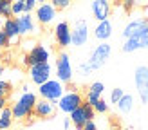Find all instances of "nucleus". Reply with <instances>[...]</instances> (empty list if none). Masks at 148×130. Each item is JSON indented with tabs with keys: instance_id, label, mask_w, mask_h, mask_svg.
<instances>
[{
	"instance_id": "1",
	"label": "nucleus",
	"mask_w": 148,
	"mask_h": 130,
	"mask_svg": "<svg viewBox=\"0 0 148 130\" xmlns=\"http://www.w3.org/2000/svg\"><path fill=\"white\" fill-rule=\"evenodd\" d=\"M36 94L33 92H22L20 98L13 103L11 112H13V119H29L31 121L34 118V105H36Z\"/></svg>"
},
{
	"instance_id": "2",
	"label": "nucleus",
	"mask_w": 148,
	"mask_h": 130,
	"mask_svg": "<svg viewBox=\"0 0 148 130\" xmlns=\"http://www.w3.org/2000/svg\"><path fill=\"white\" fill-rule=\"evenodd\" d=\"M110 53H112V47H110V43H107V42H101L98 47H96L92 53H90V56H88V62H87V65L90 67V70L94 72V70H98V69H101L103 65L107 63V60L110 58Z\"/></svg>"
},
{
	"instance_id": "3",
	"label": "nucleus",
	"mask_w": 148,
	"mask_h": 130,
	"mask_svg": "<svg viewBox=\"0 0 148 130\" xmlns=\"http://www.w3.org/2000/svg\"><path fill=\"white\" fill-rule=\"evenodd\" d=\"M38 92H40V96L42 99H47V101H53V103H56L58 99H60L63 96V83L60 81V79H47L45 83H42L38 87Z\"/></svg>"
},
{
	"instance_id": "4",
	"label": "nucleus",
	"mask_w": 148,
	"mask_h": 130,
	"mask_svg": "<svg viewBox=\"0 0 148 130\" xmlns=\"http://www.w3.org/2000/svg\"><path fill=\"white\" fill-rule=\"evenodd\" d=\"M56 76L62 83H71L72 81V76H74V70H72V63H71V56L62 51L56 58Z\"/></svg>"
},
{
	"instance_id": "5",
	"label": "nucleus",
	"mask_w": 148,
	"mask_h": 130,
	"mask_svg": "<svg viewBox=\"0 0 148 130\" xmlns=\"http://www.w3.org/2000/svg\"><path fill=\"white\" fill-rule=\"evenodd\" d=\"M81 103H83V96H81L78 90H67V92H63V96L56 101V107L60 108L62 112L71 114L72 110H76Z\"/></svg>"
},
{
	"instance_id": "6",
	"label": "nucleus",
	"mask_w": 148,
	"mask_h": 130,
	"mask_svg": "<svg viewBox=\"0 0 148 130\" xmlns=\"http://www.w3.org/2000/svg\"><path fill=\"white\" fill-rule=\"evenodd\" d=\"M94 114H96V112H94V108H92L90 105L81 103V105L76 108V110L71 112V118H69V119H71V123H72V125L76 127L78 130H81L87 121L94 119Z\"/></svg>"
},
{
	"instance_id": "7",
	"label": "nucleus",
	"mask_w": 148,
	"mask_h": 130,
	"mask_svg": "<svg viewBox=\"0 0 148 130\" xmlns=\"http://www.w3.org/2000/svg\"><path fill=\"white\" fill-rule=\"evenodd\" d=\"M136 89H137V94L141 98V103L146 105L148 103V67L146 65H141V67L136 69Z\"/></svg>"
},
{
	"instance_id": "8",
	"label": "nucleus",
	"mask_w": 148,
	"mask_h": 130,
	"mask_svg": "<svg viewBox=\"0 0 148 130\" xmlns=\"http://www.w3.org/2000/svg\"><path fill=\"white\" fill-rule=\"evenodd\" d=\"M88 42V24L85 20H78L74 27H71V45L81 47Z\"/></svg>"
},
{
	"instance_id": "9",
	"label": "nucleus",
	"mask_w": 148,
	"mask_h": 130,
	"mask_svg": "<svg viewBox=\"0 0 148 130\" xmlns=\"http://www.w3.org/2000/svg\"><path fill=\"white\" fill-rule=\"evenodd\" d=\"M148 47V25L143 29L141 33H137L134 38H128L125 40V43L121 45L123 53H134V51H139V49H146Z\"/></svg>"
},
{
	"instance_id": "10",
	"label": "nucleus",
	"mask_w": 148,
	"mask_h": 130,
	"mask_svg": "<svg viewBox=\"0 0 148 130\" xmlns=\"http://www.w3.org/2000/svg\"><path fill=\"white\" fill-rule=\"evenodd\" d=\"M49 49L43 47V45H34L29 53L25 54L24 58V63L29 65V67H33V65H38V63H49Z\"/></svg>"
},
{
	"instance_id": "11",
	"label": "nucleus",
	"mask_w": 148,
	"mask_h": 130,
	"mask_svg": "<svg viewBox=\"0 0 148 130\" xmlns=\"http://www.w3.org/2000/svg\"><path fill=\"white\" fill-rule=\"evenodd\" d=\"M29 78H31L33 83H36L40 87L47 79H51V65L49 63H38V65L29 67Z\"/></svg>"
},
{
	"instance_id": "12",
	"label": "nucleus",
	"mask_w": 148,
	"mask_h": 130,
	"mask_svg": "<svg viewBox=\"0 0 148 130\" xmlns=\"http://www.w3.org/2000/svg\"><path fill=\"white\" fill-rule=\"evenodd\" d=\"M56 103H53V101H47V99H38L36 101V105H34V116L36 118H40V119H51V118H54V114H56Z\"/></svg>"
},
{
	"instance_id": "13",
	"label": "nucleus",
	"mask_w": 148,
	"mask_h": 130,
	"mask_svg": "<svg viewBox=\"0 0 148 130\" xmlns=\"http://www.w3.org/2000/svg\"><path fill=\"white\" fill-rule=\"evenodd\" d=\"M54 18H56V7L53 4L45 2V4H40L36 7V20H38L42 25H49Z\"/></svg>"
},
{
	"instance_id": "14",
	"label": "nucleus",
	"mask_w": 148,
	"mask_h": 130,
	"mask_svg": "<svg viewBox=\"0 0 148 130\" xmlns=\"http://www.w3.org/2000/svg\"><path fill=\"white\" fill-rule=\"evenodd\" d=\"M90 9H92L94 18L98 22H103V20H108L110 11H112V5H110L108 0H92Z\"/></svg>"
},
{
	"instance_id": "15",
	"label": "nucleus",
	"mask_w": 148,
	"mask_h": 130,
	"mask_svg": "<svg viewBox=\"0 0 148 130\" xmlns=\"http://www.w3.org/2000/svg\"><path fill=\"white\" fill-rule=\"evenodd\" d=\"M54 38L60 47H69L71 45V25L69 22H60L54 27Z\"/></svg>"
},
{
	"instance_id": "16",
	"label": "nucleus",
	"mask_w": 148,
	"mask_h": 130,
	"mask_svg": "<svg viewBox=\"0 0 148 130\" xmlns=\"http://www.w3.org/2000/svg\"><path fill=\"white\" fill-rule=\"evenodd\" d=\"M148 25V22L145 20V18H136V20H130L127 25H125V29H123V38L125 40H128V38H134V36L137 34V33H141L143 29Z\"/></svg>"
},
{
	"instance_id": "17",
	"label": "nucleus",
	"mask_w": 148,
	"mask_h": 130,
	"mask_svg": "<svg viewBox=\"0 0 148 130\" xmlns=\"http://www.w3.org/2000/svg\"><path fill=\"white\" fill-rule=\"evenodd\" d=\"M14 20H16L18 33H20L22 36H24V34H31L34 29H36L31 13H24V14H20V16H14Z\"/></svg>"
},
{
	"instance_id": "18",
	"label": "nucleus",
	"mask_w": 148,
	"mask_h": 130,
	"mask_svg": "<svg viewBox=\"0 0 148 130\" xmlns=\"http://www.w3.org/2000/svg\"><path fill=\"white\" fill-rule=\"evenodd\" d=\"M112 29H114V25H112V22H110V20L98 22V25L94 27V36L98 40L105 42V40H108L110 36H112Z\"/></svg>"
},
{
	"instance_id": "19",
	"label": "nucleus",
	"mask_w": 148,
	"mask_h": 130,
	"mask_svg": "<svg viewBox=\"0 0 148 130\" xmlns=\"http://www.w3.org/2000/svg\"><path fill=\"white\" fill-rule=\"evenodd\" d=\"M2 31H4V34L7 36V40H9V42H14L20 36L18 25H16V20H14V18H5L4 25H2Z\"/></svg>"
},
{
	"instance_id": "20",
	"label": "nucleus",
	"mask_w": 148,
	"mask_h": 130,
	"mask_svg": "<svg viewBox=\"0 0 148 130\" xmlns=\"http://www.w3.org/2000/svg\"><path fill=\"white\" fill-rule=\"evenodd\" d=\"M117 108L121 114H128L134 108V96L132 94H123V98L117 101Z\"/></svg>"
},
{
	"instance_id": "21",
	"label": "nucleus",
	"mask_w": 148,
	"mask_h": 130,
	"mask_svg": "<svg viewBox=\"0 0 148 130\" xmlns=\"http://www.w3.org/2000/svg\"><path fill=\"white\" fill-rule=\"evenodd\" d=\"M13 125V112L11 107H4L2 112H0V130H7Z\"/></svg>"
},
{
	"instance_id": "22",
	"label": "nucleus",
	"mask_w": 148,
	"mask_h": 130,
	"mask_svg": "<svg viewBox=\"0 0 148 130\" xmlns=\"http://www.w3.org/2000/svg\"><path fill=\"white\" fill-rule=\"evenodd\" d=\"M103 90H105V85H103L101 81H94V83H90V87H88V90H87V92L96 94V96H99V98H101Z\"/></svg>"
},
{
	"instance_id": "23",
	"label": "nucleus",
	"mask_w": 148,
	"mask_h": 130,
	"mask_svg": "<svg viewBox=\"0 0 148 130\" xmlns=\"http://www.w3.org/2000/svg\"><path fill=\"white\" fill-rule=\"evenodd\" d=\"M11 4L13 0H0V14L2 16H11Z\"/></svg>"
},
{
	"instance_id": "24",
	"label": "nucleus",
	"mask_w": 148,
	"mask_h": 130,
	"mask_svg": "<svg viewBox=\"0 0 148 130\" xmlns=\"http://www.w3.org/2000/svg\"><path fill=\"white\" fill-rule=\"evenodd\" d=\"M11 83L9 81H4V79H0V98H5L7 99V96L11 94Z\"/></svg>"
},
{
	"instance_id": "25",
	"label": "nucleus",
	"mask_w": 148,
	"mask_h": 130,
	"mask_svg": "<svg viewBox=\"0 0 148 130\" xmlns=\"http://www.w3.org/2000/svg\"><path fill=\"white\" fill-rule=\"evenodd\" d=\"M92 108H94V112H98V114H105V112H108V103L101 98V99H99V101H98V103H96Z\"/></svg>"
},
{
	"instance_id": "26",
	"label": "nucleus",
	"mask_w": 148,
	"mask_h": 130,
	"mask_svg": "<svg viewBox=\"0 0 148 130\" xmlns=\"http://www.w3.org/2000/svg\"><path fill=\"white\" fill-rule=\"evenodd\" d=\"M16 2L22 4V7H24V13H31L34 7H36V0H16Z\"/></svg>"
},
{
	"instance_id": "27",
	"label": "nucleus",
	"mask_w": 148,
	"mask_h": 130,
	"mask_svg": "<svg viewBox=\"0 0 148 130\" xmlns=\"http://www.w3.org/2000/svg\"><path fill=\"white\" fill-rule=\"evenodd\" d=\"M123 89H119V87H117V89H114L112 92H110V103H116L117 105V101H119L121 98H123Z\"/></svg>"
},
{
	"instance_id": "28",
	"label": "nucleus",
	"mask_w": 148,
	"mask_h": 130,
	"mask_svg": "<svg viewBox=\"0 0 148 130\" xmlns=\"http://www.w3.org/2000/svg\"><path fill=\"white\" fill-rule=\"evenodd\" d=\"M11 14H14V16L24 14V7H22V4L16 2V0H13V4H11Z\"/></svg>"
},
{
	"instance_id": "29",
	"label": "nucleus",
	"mask_w": 148,
	"mask_h": 130,
	"mask_svg": "<svg viewBox=\"0 0 148 130\" xmlns=\"http://www.w3.org/2000/svg\"><path fill=\"white\" fill-rule=\"evenodd\" d=\"M71 2H72V0H51V4L56 7V11H58V9H65V7H69Z\"/></svg>"
},
{
	"instance_id": "30",
	"label": "nucleus",
	"mask_w": 148,
	"mask_h": 130,
	"mask_svg": "<svg viewBox=\"0 0 148 130\" xmlns=\"http://www.w3.org/2000/svg\"><path fill=\"white\" fill-rule=\"evenodd\" d=\"M78 70H79V74L83 76V78H85V76H88V74H90V72H92V70H90V67H88L87 63H81L79 67H78Z\"/></svg>"
},
{
	"instance_id": "31",
	"label": "nucleus",
	"mask_w": 148,
	"mask_h": 130,
	"mask_svg": "<svg viewBox=\"0 0 148 130\" xmlns=\"http://www.w3.org/2000/svg\"><path fill=\"white\" fill-rule=\"evenodd\" d=\"M121 2H123V7H125V9H127V11H132V9H134V7H136L137 0H121Z\"/></svg>"
},
{
	"instance_id": "32",
	"label": "nucleus",
	"mask_w": 148,
	"mask_h": 130,
	"mask_svg": "<svg viewBox=\"0 0 148 130\" xmlns=\"http://www.w3.org/2000/svg\"><path fill=\"white\" fill-rule=\"evenodd\" d=\"M81 130H98V125L94 123V119H90V121H87V123H85Z\"/></svg>"
},
{
	"instance_id": "33",
	"label": "nucleus",
	"mask_w": 148,
	"mask_h": 130,
	"mask_svg": "<svg viewBox=\"0 0 148 130\" xmlns=\"http://www.w3.org/2000/svg\"><path fill=\"white\" fill-rule=\"evenodd\" d=\"M7 43H9V40H7V36L4 34V31H0V47H5Z\"/></svg>"
},
{
	"instance_id": "34",
	"label": "nucleus",
	"mask_w": 148,
	"mask_h": 130,
	"mask_svg": "<svg viewBox=\"0 0 148 130\" xmlns=\"http://www.w3.org/2000/svg\"><path fill=\"white\" fill-rule=\"evenodd\" d=\"M4 107H7V99L5 98H0V112H2Z\"/></svg>"
},
{
	"instance_id": "35",
	"label": "nucleus",
	"mask_w": 148,
	"mask_h": 130,
	"mask_svg": "<svg viewBox=\"0 0 148 130\" xmlns=\"http://www.w3.org/2000/svg\"><path fill=\"white\" fill-rule=\"evenodd\" d=\"M143 18L148 22V5H145V7H143Z\"/></svg>"
},
{
	"instance_id": "36",
	"label": "nucleus",
	"mask_w": 148,
	"mask_h": 130,
	"mask_svg": "<svg viewBox=\"0 0 148 130\" xmlns=\"http://www.w3.org/2000/svg\"><path fill=\"white\" fill-rule=\"evenodd\" d=\"M69 127H71V119H69V118H65V119H63V128L67 130Z\"/></svg>"
},
{
	"instance_id": "37",
	"label": "nucleus",
	"mask_w": 148,
	"mask_h": 130,
	"mask_svg": "<svg viewBox=\"0 0 148 130\" xmlns=\"http://www.w3.org/2000/svg\"><path fill=\"white\" fill-rule=\"evenodd\" d=\"M107 130H123V128H121V127H117V125H116V127H110V128H107Z\"/></svg>"
},
{
	"instance_id": "38",
	"label": "nucleus",
	"mask_w": 148,
	"mask_h": 130,
	"mask_svg": "<svg viewBox=\"0 0 148 130\" xmlns=\"http://www.w3.org/2000/svg\"><path fill=\"white\" fill-rule=\"evenodd\" d=\"M36 4H45V0H36Z\"/></svg>"
},
{
	"instance_id": "39",
	"label": "nucleus",
	"mask_w": 148,
	"mask_h": 130,
	"mask_svg": "<svg viewBox=\"0 0 148 130\" xmlns=\"http://www.w3.org/2000/svg\"><path fill=\"white\" fill-rule=\"evenodd\" d=\"M4 74V67H2V65H0V76H2Z\"/></svg>"
}]
</instances>
